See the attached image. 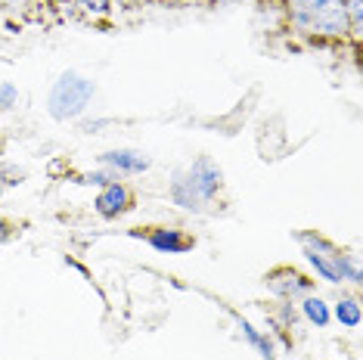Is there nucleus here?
Wrapping results in <instances>:
<instances>
[{
  "mask_svg": "<svg viewBox=\"0 0 363 360\" xmlns=\"http://www.w3.org/2000/svg\"><path fill=\"white\" fill-rule=\"evenodd\" d=\"M4 227H6V220H0V230H4ZM0 240H6V236H4V233H0Z\"/></svg>",
  "mask_w": 363,
  "mask_h": 360,
  "instance_id": "15",
  "label": "nucleus"
},
{
  "mask_svg": "<svg viewBox=\"0 0 363 360\" xmlns=\"http://www.w3.org/2000/svg\"><path fill=\"white\" fill-rule=\"evenodd\" d=\"M236 326H239V332L245 335V342H249L252 348H258L261 351V357L264 360H277V351H274V342L267 339V335H261L249 320H242V317H236Z\"/></svg>",
  "mask_w": 363,
  "mask_h": 360,
  "instance_id": "9",
  "label": "nucleus"
},
{
  "mask_svg": "<svg viewBox=\"0 0 363 360\" xmlns=\"http://www.w3.org/2000/svg\"><path fill=\"white\" fill-rule=\"evenodd\" d=\"M335 320L348 330H357L360 326V301L357 298H342L335 301Z\"/></svg>",
  "mask_w": 363,
  "mask_h": 360,
  "instance_id": "11",
  "label": "nucleus"
},
{
  "mask_svg": "<svg viewBox=\"0 0 363 360\" xmlns=\"http://www.w3.org/2000/svg\"><path fill=\"white\" fill-rule=\"evenodd\" d=\"M16 100H19V87H16L13 81H4V84H0V106L10 109V106H16Z\"/></svg>",
  "mask_w": 363,
  "mask_h": 360,
  "instance_id": "13",
  "label": "nucleus"
},
{
  "mask_svg": "<svg viewBox=\"0 0 363 360\" xmlns=\"http://www.w3.org/2000/svg\"><path fill=\"white\" fill-rule=\"evenodd\" d=\"M81 4H84L90 13H100V16L112 10V0H81Z\"/></svg>",
  "mask_w": 363,
  "mask_h": 360,
  "instance_id": "14",
  "label": "nucleus"
},
{
  "mask_svg": "<svg viewBox=\"0 0 363 360\" xmlns=\"http://www.w3.org/2000/svg\"><path fill=\"white\" fill-rule=\"evenodd\" d=\"M0 196H4V180H0Z\"/></svg>",
  "mask_w": 363,
  "mask_h": 360,
  "instance_id": "16",
  "label": "nucleus"
},
{
  "mask_svg": "<svg viewBox=\"0 0 363 360\" xmlns=\"http://www.w3.org/2000/svg\"><path fill=\"white\" fill-rule=\"evenodd\" d=\"M301 314L308 317V320L317 326V330H326L329 320H333V314H329V305L323 298H317V296H308L301 301Z\"/></svg>",
  "mask_w": 363,
  "mask_h": 360,
  "instance_id": "10",
  "label": "nucleus"
},
{
  "mask_svg": "<svg viewBox=\"0 0 363 360\" xmlns=\"http://www.w3.org/2000/svg\"><path fill=\"white\" fill-rule=\"evenodd\" d=\"M146 242L155 252H162V255H184V252H189L196 245L193 236L177 230V227H155V230L146 233Z\"/></svg>",
  "mask_w": 363,
  "mask_h": 360,
  "instance_id": "7",
  "label": "nucleus"
},
{
  "mask_svg": "<svg viewBox=\"0 0 363 360\" xmlns=\"http://www.w3.org/2000/svg\"><path fill=\"white\" fill-rule=\"evenodd\" d=\"M130 206H134V193H130L125 184H118V180H115V184H106L94 199L96 215L106 218V220L125 215V211H130Z\"/></svg>",
  "mask_w": 363,
  "mask_h": 360,
  "instance_id": "6",
  "label": "nucleus"
},
{
  "mask_svg": "<svg viewBox=\"0 0 363 360\" xmlns=\"http://www.w3.org/2000/svg\"><path fill=\"white\" fill-rule=\"evenodd\" d=\"M115 180H118V174H115V171H90V174H84L81 177V184H90V186H103L106 184H115Z\"/></svg>",
  "mask_w": 363,
  "mask_h": 360,
  "instance_id": "12",
  "label": "nucleus"
},
{
  "mask_svg": "<svg viewBox=\"0 0 363 360\" xmlns=\"http://www.w3.org/2000/svg\"><path fill=\"white\" fill-rule=\"evenodd\" d=\"M264 283H267L270 292H277L279 298H298V296H308V292L313 289V280H308L304 274H298V270L292 267H277L270 270L267 276H264Z\"/></svg>",
  "mask_w": 363,
  "mask_h": 360,
  "instance_id": "5",
  "label": "nucleus"
},
{
  "mask_svg": "<svg viewBox=\"0 0 363 360\" xmlns=\"http://www.w3.org/2000/svg\"><path fill=\"white\" fill-rule=\"evenodd\" d=\"M289 13L304 35L320 38H342L351 22L345 0H289Z\"/></svg>",
  "mask_w": 363,
  "mask_h": 360,
  "instance_id": "2",
  "label": "nucleus"
},
{
  "mask_svg": "<svg viewBox=\"0 0 363 360\" xmlns=\"http://www.w3.org/2000/svg\"><path fill=\"white\" fill-rule=\"evenodd\" d=\"M100 162L106 168H112L115 174H143L152 165L150 155L140 150H112V152H103Z\"/></svg>",
  "mask_w": 363,
  "mask_h": 360,
  "instance_id": "8",
  "label": "nucleus"
},
{
  "mask_svg": "<svg viewBox=\"0 0 363 360\" xmlns=\"http://www.w3.org/2000/svg\"><path fill=\"white\" fill-rule=\"evenodd\" d=\"M295 240L301 242L304 255L326 283H360V267L354 255H345L342 249H335L317 233H295Z\"/></svg>",
  "mask_w": 363,
  "mask_h": 360,
  "instance_id": "3",
  "label": "nucleus"
},
{
  "mask_svg": "<svg viewBox=\"0 0 363 360\" xmlns=\"http://www.w3.org/2000/svg\"><path fill=\"white\" fill-rule=\"evenodd\" d=\"M96 87L94 81L78 75V72H62L60 81L50 87V96H47V112L56 121H75L87 112L90 100H94Z\"/></svg>",
  "mask_w": 363,
  "mask_h": 360,
  "instance_id": "4",
  "label": "nucleus"
},
{
  "mask_svg": "<svg viewBox=\"0 0 363 360\" xmlns=\"http://www.w3.org/2000/svg\"><path fill=\"white\" fill-rule=\"evenodd\" d=\"M220 186H224V171L202 155V159H196L186 171H180L174 177L171 199H174V206L186 211H205V206H211Z\"/></svg>",
  "mask_w": 363,
  "mask_h": 360,
  "instance_id": "1",
  "label": "nucleus"
}]
</instances>
